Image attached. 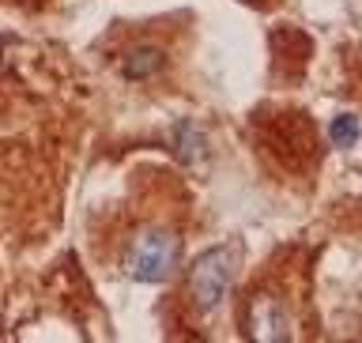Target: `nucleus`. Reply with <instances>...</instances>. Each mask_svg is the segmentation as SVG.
<instances>
[{"mask_svg":"<svg viewBox=\"0 0 362 343\" xmlns=\"http://www.w3.org/2000/svg\"><path fill=\"white\" fill-rule=\"evenodd\" d=\"M177 238L170 231H140L124 253V272L140 283H163L177 268Z\"/></svg>","mask_w":362,"mask_h":343,"instance_id":"obj_1","label":"nucleus"},{"mask_svg":"<svg viewBox=\"0 0 362 343\" xmlns=\"http://www.w3.org/2000/svg\"><path fill=\"white\" fill-rule=\"evenodd\" d=\"M234 279V253L230 249H211L189 272V294L200 310H215L226 298V287Z\"/></svg>","mask_w":362,"mask_h":343,"instance_id":"obj_2","label":"nucleus"},{"mask_svg":"<svg viewBox=\"0 0 362 343\" xmlns=\"http://www.w3.org/2000/svg\"><path fill=\"white\" fill-rule=\"evenodd\" d=\"M163 68V53L158 50H136L124 57V76H147V72H158Z\"/></svg>","mask_w":362,"mask_h":343,"instance_id":"obj_3","label":"nucleus"},{"mask_svg":"<svg viewBox=\"0 0 362 343\" xmlns=\"http://www.w3.org/2000/svg\"><path fill=\"white\" fill-rule=\"evenodd\" d=\"M362 124L358 117H351V113H339V117H332V124H328V136H332V147H351L358 140Z\"/></svg>","mask_w":362,"mask_h":343,"instance_id":"obj_4","label":"nucleus"}]
</instances>
